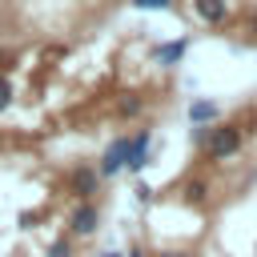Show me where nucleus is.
Segmentation results:
<instances>
[{
  "label": "nucleus",
  "mask_w": 257,
  "mask_h": 257,
  "mask_svg": "<svg viewBox=\"0 0 257 257\" xmlns=\"http://www.w3.org/2000/svg\"><path fill=\"white\" fill-rule=\"evenodd\" d=\"M193 12H197L205 24H225L229 4H225V0H193Z\"/></svg>",
  "instance_id": "nucleus-6"
},
{
  "label": "nucleus",
  "mask_w": 257,
  "mask_h": 257,
  "mask_svg": "<svg viewBox=\"0 0 257 257\" xmlns=\"http://www.w3.org/2000/svg\"><path fill=\"white\" fill-rule=\"evenodd\" d=\"M185 197H189V201H205V185H201V181H189V185H185Z\"/></svg>",
  "instance_id": "nucleus-13"
},
{
  "label": "nucleus",
  "mask_w": 257,
  "mask_h": 257,
  "mask_svg": "<svg viewBox=\"0 0 257 257\" xmlns=\"http://www.w3.org/2000/svg\"><path fill=\"white\" fill-rule=\"evenodd\" d=\"M96 185H100V173H96L92 165H80V169H72V173H68V193H76L80 201H92Z\"/></svg>",
  "instance_id": "nucleus-3"
},
{
  "label": "nucleus",
  "mask_w": 257,
  "mask_h": 257,
  "mask_svg": "<svg viewBox=\"0 0 257 257\" xmlns=\"http://www.w3.org/2000/svg\"><path fill=\"white\" fill-rule=\"evenodd\" d=\"M100 257H124V253H100Z\"/></svg>",
  "instance_id": "nucleus-15"
},
{
  "label": "nucleus",
  "mask_w": 257,
  "mask_h": 257,
  "mask_svg": "<svg viewBox=\"0 0 257 257\" xmlns=\"http://www.w3.org/2000/svg\"><path fill=\"white\" fill-rule=\"evenodd\" d=\"M133 8H141V12H169L173 0H133Z\"/></svg>",
  "instance_id": "nucleus-11"
},
{
  "label": "nucleus",
  "mask_w": 257,
  "mask_h": 257,
  "mask_svg": "<svg viewBox=\"0 0 257 257\" xmlns=\"http://www.w3.org/2000/svg\"><path fill=\"white\" fill-rule=\"evenodd\" d=\"M48 257H72V237H68V233L56 237V241L48 245Z\"/></svg>",
  "instance_id": "nucleus-10"
},
{
  "label": "nucleus",
  "mask_w": 257,
  "mask_h": 257,
  "mask_svg": "<svg viewBox=\"0 0 257 257\" xmlns=\"http://www.w3.org/2000/svg\"><path fill=\"white\" fill-rule=\"evenodd\" d=\"M185 48H189L185 40H173V44H161V48H157V60H161V64H177V60L185 56Z\"/></svg>",
  "instance_id": "nucleus-8"
},
{
  "label": "nucleus",
  "mask_w": 257,
  "mask_h": 257,
  "mask_svg": "<svg viewBox=\"0 0 257 257\" xmlns=\"http://www.w3.org/2000/svg\"><path fill=\"white\" fill-rule=\"evenodd\" d=\"M189 120H193V124L217 120V104H213V100H193V104H189Z\"/></svg>",
  "instance_id": "nucleus-7"
},
{
  "label": "nucleus",
  "mask_w": 257,
  "mask_h": 257,
  "mask_svg": "<svg viewBox=\"0 0 257 257\" xmlns=\"http://www.w3.org/2000/svg\"><path fill=\"white\" fill-rule=\"evenodd\" d=\"M201 149H205L209 161H229L241 149V128L237 124H217V128H209V137H205Z\"/></svg>",
  "instance_id": "nucleus-1"
},
{
  "label": "nucleus",
  "mask_w": 257,
  "mask_h": 257,
  "mask_svg": "<svg viewBox=\"0 0 257 257\" xmlns=\"http://www.w3.org/2000/svg\"><path fill=\"white\" fill-rule=\"evenodd\" d=\"M124 257H145V253H141V249H128V253H124Z\"/></svg>",
  "instance_id": "nucleus-14"
},
{
  "label": "nucleus",
  "mask_w": 257,
  "mask_h": 257,
  "mask_svg": "<svg viewBox=\"0 0 257 257\" xmlns=\"http://www.w3.org/2000/svg\"><path fill=\"white\" fill-rule=\"evenodd\" d=\"M96 229H100V209H96L92 201H80V205L68 213V237H72V241H76V237L84 241V237H92Z\"/></svg>",
  "instance_id": "nucleus-2"
},
{
  "label": "nucleus",
  "mask_w": 257,
  "mask_h": 257,
  "mask_svg": "<svg viewBox=\"0 0 257 257\" xmlns=\"http://www.w3.org/2000/svg\"><path fill=\"white\" fill-rule=\"evenodd\" d=\"M141 108H145V100H141V96H133V92L116 100V112H120V116H141Z\"/></svg>",
  "instance_id": "nucleus-9"
},
{
  "label": "nucleus",
  "mask_w": 257,
  "mask_h": 257,
  "mask_svg": "<svg viewBox=\"0 0 257 257\" xmlns=\"http://www.w3.org/2000/svg\"><path fill=\"white\" fill-rule=\"evenodd\" d=\"M149 145H153L149 128H141L137 137H128V157H124V169H128V173H141V169H145V161H149Z\"/></svg>",
  "instance_id": "nucleus-5"
},
{
  "label": "nucleus",
  "mask_w": 257,
  "mask_h": 257,
  "mask_svg": "<svg viewBox=\"0 0 257 257\" xmlns=\"http://www.w3.org/2000/svg\"><path fill=\"white\" fill-rule=\"evenodd\" d=\"M161 257H185V253H161Z\"/></svg>",
  "instance_id": "nucleus-16"
},
{
  "label": "nucleus",
  "mask_w": 257,
  "mask_h": 257,
  "mask_svg": "<svg viewBox=\"0 0 257 257\" xmlns=\"http://www.w3.org/2000/svg\"><path fill=\"white\" fill-rule=\"evenodd\" d=\"M124 157H128V137H116V141L104 149V157H100L96 173H100V177H116V173L124 169Z\"/></svg>",
  "instance_id": "nucleus-4"
},
{
  "label": "nucleus",
  "mask_w": 257,
  "mask_h": 257,
  "mask_svg": "<svg viewBox=\"0 0 257 257\" xmlns=\"http://www.w3.org/2000/svg\"><path fill=\"white\" fill-rule=\"evenodd\" d=\"M12 96H16V92H12V80H8V76H0V112L12 104Z\"/></svg>",
  "instance_id": "nucleus-12"
}]
</instances>
